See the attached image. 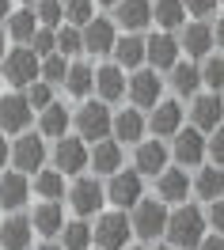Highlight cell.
<instances>
[{
  "instance_id": "cell-6",
  "label": "cell",
  "mask_w": 224,
  "mask_h": 250,
  "mask_svg": "<svg viewBox=\"0 0 224 250\" xmlns=\"http://www.w3.org/2000/svg\"><path fill=\"white\" fill-rule=\"evenodd\" d=\"M175 159L182 163V167H198L202 159H205V152H209V141L202 137V129L198 125H190V129H179L175 133Z\"/></svg>"
},
{
  "instance_id": "cell-15",
  "label": "cell",
  "mask_w": 224,
  "mask_h": 250,
  "mask_svg": "<svg viewBox=\"0 0 224 250\" xmlns=\"http://www.w3.org/2000/svg\"><path fill=\"white\" fill-rule=\"evenodd\" d=\"M68 197H72V208H76L80 216H95L99 208H103V186H99L95 178H80Z\"/></svg>"
},
{
  "instance_id": "cell-54",
  "label": "cell",
  "mask_w": 224,
  "mask_h": 250,
  "mask_svg": "<svg viewBox=\"0 0 224 250\" xmlns=\"http://www.w3.org/2000/svg\"><path fill=\"white\" fill-rule=\"evenodd\" d=\"M23 4H34V0H23Z\"/></svg>"
},
{
  "instance_id": "cell-20",
  "label": "cell",
  "mask_w": 224,
  "mask_h": 250,
  "mask_svg": "<svg viewBox=\"0 0 224 250\" xmlns=\"http://www.w3.org/2000/svg\"><path fill=\"white\" fill-rule=\"evenodd\" d=\"M31 220H23V216H12V220H4L0 224V247L4 250H27L31 247Z\"/></svg>"
},
{
  "instance_id": "cell-38",
  "label": "cell",
  "mask_w": 224,
  "mask_h": 250,
  "mask_svg": "<svg viewBox=\"0 0 224 250\" xmlns=\"http://www.w3.org/2000/svg\"><path fill=\"white\" fill-rule=\"evenodd\" d=\"M61 19H65L61 0H38V23L42 27H61Z\"/></svg>"
},
{
  "instance_id": "cell-1",
  "label": "cell",
  "mask_w": 224,
  "mask_h": 250,
  "mask_svg": "<svg viewBox=\"0 0 224 250\" xmlns=\"http://www.w3.org/2000/svg\"><path fill=\"white\" fill-rule=\"evenodd\" d=\"M205 224L209 220L202 216V208L182 205V208H175V212L167 216V243L175 250H198L202 239H205Z\"/></svg>"
},
{
  "instance_id": "cell-17",
  "label": "cell",
  "mask_w": 224,
  "mask_h": 250,
  "mask_svg": "<svg viewBox=\"0 0 224 250\" xmlns=\"http://www.w3.org/2000/svg\"><path fill=\"white\" fill-rule=\"evenodd\" d=\"M12 159H16V167L19 171H38L42 167V159H46V144L38 141V137H19L16 148H12Z\"/></svg>"
},
{
  "instance_id": "cell-51",
  "label": "cell",
  "mask_w": 224,
  "mask_h": 250,
  "mask_svg": "<svg viewBox=\"0 0 224 250\" xmlns=\"http://www.w3.org/2000/svg\"><path fill=\"white\" fill-rule=\"evenodd\" d=\"M0 57H4V31H0Z\"/></svg>"
},
{
  "instance_id": "cell-45",
  "label": "cell",
  "mask_w": 224,
  "mask_h": 250,
  "mask_svg": "<svg viewBox=\"0 0 224 250\" xmlns=\"http://www.w3.org/2000/svg\"><path fill=\"white\" fill-rule=\"evenodd\" d=\"M186 4V12L190 16H198V19H205V16H213L217 12V0H182Z\"/></svg>"
},
{
  "instance_id": "cell-23",
  "label": "cell",
  "mask_w": 224,
  "mask_h": 250,
  "mask_svg": "<svg viewBox=\"0 0 224 250\" xmlns=\"http://www.w3.org/2000/svg\"><path fill=\"white\" fill-rule=\"evenodd\" d=\"M156 189H160L163 201H186V193H190V178H186V171H167V167H163Z\"/></svg>"
},
{
  "instance_id": "cell-22",
  "label": "cell",
  "mask_w": 224,
  "mask_h": 250,
  "mask_svg": "<svg viewBox=\"0 0 224 250\" xmlns=\"http://www.w3.org/2000/svg\"><path fill=\"white\" fill-rule=\"evenodd\" d=\"M91 167H95V174H114L118 167H122V148H118V141H95V152H91Z\"/></svg>"
},
{
  "instance_id": "cell-21",
  "label": "cell",
  "mask_w": 224,
  "mask_h": 250,
  "mask_svg": "<svg viewBox=\"0 0 224 250\" xmlns=\"http://www.w3.org/2000/svg\"><path fill=\"white\" fill-rule=\"evenodd\" d=\"M27 193H31V186H27V174L23 171H8L0 178V205L4 208H19L27 201Z\"/></svg>"
},
{
  "instance_id": "cell-55",
  "label": "cell",
  "mask_w": 224,
  "mask_h": 250,
  "mask_svg": "<svg viewBox=\"0 0 224 250\" xmlns=\"http://www.w3.org/2000/svg\"><path fill=\"white\" fill-rule=\"evenodd\" d=\"M126 250H129V247H126Z\"/></svg>"
},
{
  "instance_id": "cell-11",
  "label": "cell",
  "mask_w": 224,
  "mask_h": 250,
  "mask_svg": "<svg viewBox=\"0 0 224 250\" xmlns=\"http://www.w3.org/2000/svg\"><path fill=\"white\" fill-rule=\"evenodd\" d=\"M144 49H148V61H152V68H175L182 42H179L171 31H160V34H152V38L144 42Z\"/></svg>"
},
{
  "instance_id": "cell-42",
  "label": "cell",
  "mask_w": 224,
  "mask_h": 250,
  "mask_svg": "<svg viewBox=\"0 0 224 250\" xmlns=\"http://www.w3.org/2000/svg\"><path fill=\"white\" fill-rule=\"evenodd\" d=\"M65 76H68V64H65V57L49 53L46 61H42V80H49V83H65Z\"/></svg>"
},
{
  "instance_id": "cell-19",
  "label": "cell",
  "mask_w": 224,
  "mask_h": 250,
  "mask_svg": "<svg viewBox=\"0 0 224 250\" xmlns=\"http://www.w3.org/2000/svg\"><path fill=\"white\" fill-rule=\"evenodd\" d=\"M95 91L103 95V103H114L126 95V68L122 64H107L95 72Z\"/></svg>"
},
{
  "instance_id": "cell-44",
  "label": "cell",
  "mask_w": 224,
  "mask_h": 250,
  "mask_svg": "<svg viewBox=\"0 0 224 250\" xmlns=\"http://www.w3.org/2000/svg\"><path fill=\"white\" fill-rule=\"evenodd\" d=\"M209 156H213V163H224V125H217L209 137Z\"/></svg>"
},
{
  "instance_id": "cell-33",
  "label": "cell",
  "mask_w": 224,
  "mask_h": 250,
  "mask_svg": "<svg viewBox=\"0 0 224 250\" xmlns=\"http://www.w3.org/2000/svg\"><path fill=\"white\" fill-rule=\"evenodd\" d=\"M171 83H175L179 95H194V91H198V83H202V68L175 61V68H171Z\"/></svg>"
},
{
  "instance_id": "cell-12",
  "label": "cell",
  "mask_w": 224,
  "mask_h": 250,
  "mask_svg": "<svg viewBox=\"0 0 224 250\" xmlns=\"http://www.w3.org/2000/svg\"><path fill=\"white\" fill-rule=\"evenodd\" d=\"M84 34V49L88 53H114V42H118V34H114V23L111 19H91L88 27H80Z\"/></svg>"
},
{
  "instance_id": "cell-24",
  "label": "cell",
  "mask_w": 224,
  "mask_h": 250,
  "mask_svg": "<svg viewBox=\"0 0 224 250\" xmlns=\"http://www.w3.org/2000/svg\"><path fill=\"white\" fill-rule=\"evenodd\" d=\"M34 231L38 235H61V228H65V212H61V205L57 201H46V205H38L34 208Z\"/></svg>"
},
{
  "instance_id": "cell-18",
  "label": "cell",
  "mask_w": 224,
  "mask_h": 250,
  "mask_svg": "<svg viewBox=\"0 0 224 250\" xmlns=\"http://www.w3.org/2000/svg\"><path fill=\"white\" fill-rule=\"evenodd\" d=\"M182 49L190 53V57H209V49L217 46V38H213V27L209 23H190V27H182Z\"/></svg>"
},
{
  "instance_id": "cell-36",
  "label": "cell",
  "mask_w": 224,
  "mask_h": 250,
  "mask_svg": "<svg viewBox=\"0 0 224 250\" xmlns=\"http://www.w3.org/2000/svg\"><path fill=\"white\" fill-rule=\"evenodd\" d=\"M65 19L72 27H88L95 19V0H65Z\"/></svg>"
},
{
  "instance_id": "cell-49",
  "label": "cell",
  "mask_w": 224,
  "mask_h": 250,
  "mask_svg": "<svg viewBox=\"0 0 224 250\" xmlns=\"http://www.w3.org/2000/svg\"><path fill=\"white\" fill-rule=\"evenodd\" d=\"M12 16V0H0V19H8Z\"/></svg>"
},
{
  "instance_id": "cell-3",
  "label": "cell",
  "mask_w": 224,
  "mask_h": 250,
  "mask_svg": "<svg viewBox=\"0 0 224 250\" xmlns=\"http://www.w3.org/2000/svg\"><path fill=\"white\" fill-rule=\"evenodd\" d=\"M95 247L99 250H126L129 235H133V220H126V212H107L95 220Z\"/></svg>"
},
{
  "instance_id": "cell-48",
  "label": "cell",
  "mask_w": 224,
  "mask_h": 250,
  "mask_svg": "<svg viewBox=\"0 0 224 250\" xmlns=\"http://www.w3.org/2000/svg\"><path fill=\"white\" fill-rule=\"evenodd\" d=\"M213 38H217V46L224 49V19H217V31H213Z\"/></svg>"
},
{
  "instance_id": "cell-9",
  "label": "cell",
  "mask_w": 224,
  "mask_h": 250,
  "mask_svg": "<svg viewBox=\"0 0 224 250\" xmlns=\"http://www.w3.org/2000/svg\"><path fill=\"white\" fill-rule=\"evenodd\" d=\"M190 118H194V125H198L202 133H213V129H217V125L224 122V99H221V91L198 95V99H194Z\"/></svg>"
},
{
  "instance_id": "cell-34",
  "label": "cell",
  "mask_w": 224,
  "mask_h": 250,
  "mask_svg": "<svg viewBox=\"0 0 224 250\" xmlns=\"http://www.w3.org/2000/svg\"><path fill=\"white\" fill-rule=\"evenodd\" d=\"M34 189H38L46 201H57V197H65V174L61 171H42L34 178Z\"/></svg>"
},
{
  "instance_id": "cell-2",
  "label": "cell",
  "mask_w": 224,
  "mask_h": 250,
  "mask_svg": "<svg viewBox=\"0 0 224 250\" xmlns=\"http://www.w3.org/2000/svg\"><path fill=\"white\" fill-rule=\"evenodd\" d=\"M163 197L160 201H137L133 205V235H141V239H148V243H156L160 235H167V208H163Z\"/></svg>"
},
{
  "instance_id": "cell-14",
  "label": "cell",
  "mask_w": 224,
  "mask_h": 250,
  "mask_svg": "<svg viewBox=\"0 0 224 250\" xmlns=\"http://www.w3.org/2000/svg\"><path fill=\"white\" fill-rule=\"evenodd\" d=\"M114 19L126 27V31H144L152 23V4L148 0H118L114 4Z\"/></svg>"
},
{
  "instance_id": "cell-37",
  "label": "cell",
  "mask_w": 224,
  "mask_h": 250,
  "mask_svg": "<svg viewBox=\"0 0 224 250\" xmlns=\"http://www.w3.org/2000/svg\"><path fill=\"white\" fill-rule=\"evenodd\" d=\"M202 83H209L213 91H224V57H205V64H202Z\"/></svg>"
},
{
  "instance_id": "cell-26",
  "label": "cell",
  "mask_w": 224,
  "mask_h": 250,
  "mask_svg": "<svg viewBox=\"0 0 224 250\" xmlns=\"http://www.w3.org/2000/svg\"><path fill=\"white\" fill-rule=\"evenodd\" d=\"M114 57H118L122 68H137L141 61H148V49H144V42L137 34H129V38H118V42H114Z\"/></svg>"
},
{
  "instance_id": "cell-35",
  "label": "cell",
  "mask_w": 224,
  "mask_h": 250,
  "mask_svg": "<svg viewBox=\"0 0 224 250\" xmlns=\"http://www.w3.org/2000/svg\"><path fill=\"white\" fill-rule=\"evenodd\" d=\"M65 129H68V114H65V106L49 103V106L42 110V133H46V137H65Z\"/></svg>"
},
{
  "instance_id": "cell-30",
  "label": "cell",
  "mask_w": 224,
  "mask_h": 250,
  "mask_svg": "<svg viewBox=\"0 0 224 250\" xmlns=\"http://www.w3.org/2000/svg\"><path fill=\"white\" fill-rule=\"evenodd\" d=\"M194 189H198L205 201H217V197L224 193V171H217V163H213V167H202V174H198Z\"/></svg>"
},
{
  "instance_id": "cell-31",
  "label": "cell",
  "mask_w": 224,
  "mask_h": 250,
  "mask_svg": "<svg viewBox=\"0 0 224 250\" xmlns=\"http://www.w3.org/2000/svg\"><path fill=\"white\" fill-rule=\"evenodd\" d=\"M34 31H38V16H34V12H12V16H8V34H12L16 42H31Z\"/></svg>"
},
{
  "instance_id": "cell-47",
  "label": "cell",
  "mask_w": 224,
  "mask_h": 250,
  "mask_svg": "<svg viewBox=\"0 0 224 250\" xmlns=\"http://www.w3.org/2000/svg\"><path fill=\"white\" fill-rule=\"evenodd\" d=\"M8 159H12V148H8V144H4V133H0V167H4V163H8Z\"/></svg>"
},
{
  "instance_id": "cell-41",
  "label": "cell",
  "mask_w": 224,
  "mask_h": 250,
  "mask_svg": "<svg viewBox=\"0 0 224 250\" xmlns=\"http://www.w3.org/2000/svg\"><path fill=\"white\" fill-rule=\"evenodd\" d=\"M57 49H61V53H76V49H84L80 27H57Z\"/></svg>"
},
{
  "instance_id": "cell-27",
  "label": "cell",
  "mask_w": 224,
  "mask_h": 250,
  "mask_svg": "<svg viewBox=\"0 0 224 250\" xmlns=\"http://www.w3.org/2000/svg\"><path fill=\"white\" fill-rule=\"evenodd\" d=\"M152 19L160 23L163 31H175V27H182V19H186V4L182 0H156L152 4Z\"/></svg>"
},
{
  "instance_id": "cell-25",
  "label": "cell",
  "mask_w": 224,
  "mask_h": 250,
  "mask_svg": "<svg viewBox=\"0 0 224 250\" xmlns=\"http://www.w3.org/2000/svg\"><path fill=\"white\" fill-rule=\"evenodd\" d=\"M167 167V148L160 141H144L137 148V171L141 174H160Z\"/></svg>"
},
{
  "instance_id": "cell-28",
  "label": "cell",
  "mask_w": 224,
  "mask_h": 250,
  "mask_svg": "<svg viewBox=\"0 0 224 250\" xmlns=\"http://www.w3.org/2000/svg\"><path fill=\"white\" fill-rule=\"evenodd\" d=\"M114 141H126V144H137L141 141V133H144V122H141V114L137 110H122L118 118H114Z\"/></svg>"
},
{
  "instance_id": "cell-39",
  "label": "cell",
  "mask_w": 224,
  "mask_h": 250,
  "mask_svg": "<svg viewBox=\"0 0 224 250\" xmlns=\"http://www.w3.org/2000/svg\"><path fill=\"white\" fill-rule=\"evenodd\" d=\"M31 46H34V53H38V57H49V53L57 49V31H53V27H38V31H34V38H31Z\"/></svg>"
},
{
  "instance_id": "cell-32",
  "label": "cell",
  "mask_w": 224,
  "mask_h": 250,
  "mask_svg": "<svg viewBox=\"0 0 224 250\" xmlns=\"http://www.w3.org/2000/svg\"><path fill=\"white\" fill-rule=\"evenodd\" d=\"M91 239H95V235H91V228H88V224H80V220L61 228V247H65V250H88V247H91Z\"/></svg>"
},
{
  "instance_id": "cell-43",
  "label": "cell",
  "mask_w": 224,
  "mask_h": 250,
  "mask_svg": "<svg viewBox=\"0 0 224 250\" xmlns=\"http://www.w3.org/2000/svg\"><path fill=\"white\" fill-rule=\"evenodd\" d=\"M209 228H213V231H221L224 235V193L221 197H217V201H209Z\"/></svg>"
},
{
  "instance_id": "cell-4",
  "label": "cell",
  "mask_w": 224,
  "mask_h": 250,
  "mask_svg": "<svg viewBox=\"0 0 224 250\" xmlns=\"http://www.w3.org/2000/svg\"><path fill=\"white\" fill-rule=\"evenodd\" d=\"M4 80L16 83V87H27L34 80H42L38 53H34V49H12V53L4 57Z\"/></svg>"
},
{
  "instance_id": "cell-13",
  "label": "cell",
  "mask_w": 224,
  "mask_h": 250,
  "mask_svg": "<svg viewBox=\"0 0 224 250\" xmlns=\"http://www.w3.org/2000/svg\"><path fill=\"white\" fill-rule=\"evenodd\" d=\"M148 129L156 133V137H175L179 129H182V106L179 103H156L152 106V118H148Z\"/></svg>"
},
{
  "instance_id": "cell-40",
  "label": "cell",
  "mask_w": 224,
  "mask_h": 250,
  "mask_svg": "<svg viewBox=\"0 0 224 250\" xmlns=\"http://www.w3.org/2000/svg\"><path fill=\"white\" fill-rule=\"evenodd\" d=\"M27 99H31V106H34V110H46L49 103H53L49 80H34V83H27Z\"/></svg>"
},
{
  "instance_id": "cell-29",
  "label": "cell",
  "mask_w": 224,
  "mask_h": 250,
  "mask_svg": "<svg viewBox=\"0 0 224 250\" xmlns=\"http://www.w3.org/2000/svg\"><path fill=\"white\" fill-rule=\"evenodd\" d=\"M95 87V68H88V64H68V76H65V91L84 99V95Z\"/></svg>"
},
{
  "instance_id": "cell-53",
  "label": "cell",
  "mask_w": 224,
  "mask_h": 250,
  "mask_svg": "<svg viewBox=\"0 0 224 250\" xmlns=\"http://www.w3.org/2000/svg\"><path fill=\"white\" fill-rule=\"evenodd\" d=\"M99 4H118V0H99Z\"/></svg>"
},
{
  "instance_id": "cell-10",
  "label": "cell",
  "mask_w": 224,
  "mask_h": 250,
  "mask_svg": "<svg viewBox=\"0 0 224 250\" xmlns=\"http://www.w3.org/2000/svg\"><path fill=\"white\" fill-rule=\"evenodd\" d=\"M107 197L118 208H133V205L141 201V171H114Z\"/></svg>"
},
{
  "instance_id": "cell-8",
  "label": "cell",
  "mask_w": 224,
  "mask_h": 250,
  "mask_svg": "<svg viewBox=\"0 0 224 250\" xmlns=\"http://www.w3.org/2000/svg\"><path fill=\"white\" fill-rule=\"evenodd\" d=\"M31 99L27 95H8L0 99V133H23L31 125Z\"/></svg>"
},
{
  "instance_id": "cell-7",
  "label": "cell",
  "mask_w": 224,
  "mask_h": 250,
  "mask_svg": "<svg viewBox=\"0 0 224 250\" xmlns=\"http://www.w3.org/2000/svg\"><path fill=\"white\" fill-rule=\"evenodd\" d=\"M53 163H57L61 174H80L91 163V152L84 148V137H61L57 152H53Z\"/></svg>"
},
{
  "instance_id": "cell-50",
  "label": "cell",
  "mask_w": 224,
  "mask_h": 250,
  "mask_svg": "<svg viewBox=\"0 0 224 250\" xmlns=\"http://www.w3.org/2000/svg\"><path fill=\"white\" fill-rule=\"evenodd\" d=\"M38 250H65V247H53V243H46V247H38Z\"/></svg>"
},
{
  "instance_id": "cell-46",
  "label": "cell",
  "mask_w": 224,
  "mask_h": 250,
  "mask_svg": "<svg viewBox=\"0 0 224 250\" xmlns=\"http://www.w3.org/2000/svg\"><path fill=\"white\" fill-rule=\"evenodd\" d=\"M198 250H224V235H221V231L205 235V239H202V247H198Z\"/></svg>"
},
{
  "instance_id": "cell-52",
  "label": "cell",
  "mask_w": 224,
  "mask_h": 250,
  "mask_svg": "<svg viewBox=\"0 0 224 250\" xmlns=\"http://www.w3.org/2000/svg\"><path fill=\"white\" fill-rule=\"evenodd\" d=\"M152 250H175V247H152Z\"/></svg>"
},
{
  "instance_id": "cell-5",
  "label": "cell",
  "mask_w": 224,
  "mask_h": 250,
  "mask_svg": "<svg viewBox=\"0 0 224 250\" xmlns=\"http://www.w3.org/2000/svg\"><path fill=\"white\" fill-rule=\"evenodd\" d=\"M76 129H80L84 141H103L114 129V118H111V110H107V103H88V106H80Z\"/></svg>"
},
{
  "instance_id": "cell-16",
  "label": "cell",
  "mask_w": 224,
  "mask_h": 250,
  "mask_svg": "<svg viewBox=\"0 0 224 250\" xmlns=\"http://www.w3.org/2000/svg\"><path fill=\"white\" fill-rule=\"evenodd\" d=\"M160 91H163V80L156 72H133L129 80V99L137 106H156L160 103Z\"/></svg>"
}]
</instances>
